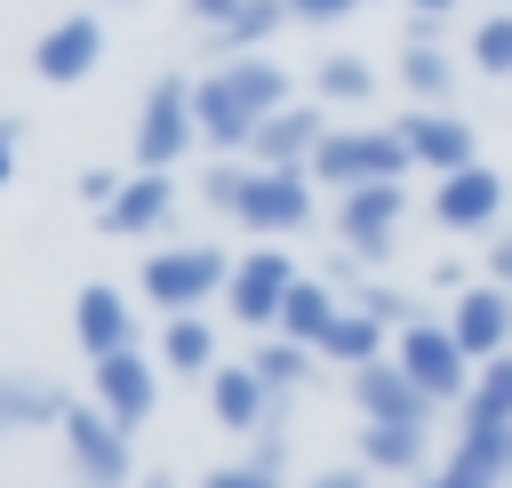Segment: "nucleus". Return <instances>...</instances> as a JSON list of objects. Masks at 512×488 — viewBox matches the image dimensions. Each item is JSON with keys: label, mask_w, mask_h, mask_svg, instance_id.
Listing matches in <instances>:
<instances>
[{"label": "nucleus", "mask_w": 512, "mask_h": 488, "mask_svg": "<svg viewBox=\"0 0 512 488\" xmlns=\"http://www.w3.org/2000/svg\"><path fill=\"white\" fill-rule=\"evenodd\" d=\"M280 104H296V96H288V72H280V64H264V56H224L208 80H192L200 144H208V152H224V160H248L256 128H264Z\"/></svg>", "instance_id": "nucleus-1"}, {"label": "nucleus", "mask_w": 512, "mask_h": 488, "mask_svg": "<svg viewBox=\"0 0 512 488\" xmlns=\"http://www.w3.org/2000/svg\"><path fill=\"white\" fill-rule=\"evenodd\" d=\"M416 168V152L400 144V128H328L312 152V184L328 192H360V184H400Z\"/></svg>", "instance_id": "nucleus-2"}, {"label": "nucleus", "mask_w": 512, "mask_h": 488, "mask_svg": "<svg viewBox=\"0 0 512 488\" xmlns=\"http://www.w3.org/2000/svg\"><path fill=\"white\" fill-rule=\"evenodd\" d=\"M192 144H200V120H192V80H184V72H160V80L144 88V104H136V136H128V160L168 176V168H176Z\"/></svg>", "instance_id": "nucleus-3"}, {"label": "nucleus", "mask_w": 512, "mask_h": 488, "mask_svg": "<svg viewBox=\"0 0 512 488\" xmlns=\"http://www.w3.org/2000/svg\"><path fill=\"white\" fill-rule=\"evenodd\" d=\"M224 280H232V256L208 248V240L144 256V304H160L168 320H176V312H200L208 296H224Z\"/></svg>", "instance_id": "nucleus-4"}, {"label": "nucleus", "mask_w": 512, "mask_h": 488, "mask_svg": "<svg viewBox=\"0 0 512 488\" xmlns=\"http://www.w3.org/2000/svg\"><path fill=\"white\" fill-rule=\"evenodd\" d=\"M56 440H64L72 488H128V440L136 432H120L96 400H72V416L56 424Z\"/></svg>", "instance_id": "nucleus-5"}, {"label": "nucleus", "mask_w": 512, "mask_h": 488, "mask_svg": "<svg viewBox=\"0 0 512 488\" xmlns=\"http://www.w3.org/2000/svg\"><path fill=\"white\" fill-rule=\"evenodd\" d=\"M232 224H248L264 248L288 240V232H304V224H312V168H256V160H248V184H240Z\"/></svg>", "instance_id": "nucleus-6"}, {"label": "nucleus", "mask_w": 512, "mask_h": 488, "mask_svg": "<svg viewBox=\"0 0 512 488\" xmlns=\"http://www.w3.org/2000/svg\"><path fill=\"white\" fill-rule=\"evenodd\" d=\"M296 280H304V272H296L280 248H248V256H232L224 304H232V320H240L248 336H272V328H280V304H288Z\"/></svg>", "instance_id": "nucleus-7"}, {"label": "nucleus", "mask_w": 512, "mask_h": 488, "mask_svg": "<svg viewBox=\"0 0 512 488\" xmlns=\"http://www.w3.org/2000/svg\"><path fill=\"white\" fill-rule=\"evenodd\" d=\"M392 360H400L432 400H464V392H472V376H480V368H472V352L448 336V320H416V328H400Z\"/></svg>", "instance_id": "nucleus-8"}, {"label": "nucleus", "mask_w": 512, "mask_h": 488, "mask_svg": "<svg viewBox=\"0 0 512 488\" xmlns=\"http://www.w3.org/2000/svg\"><path fill=\"white\" fill-rule=\"evenodd\" d=\"M400 216H408V192L400 184H360L336 200V240L360 256V264H384L392 240H400Z\"/></svg>", "instance_id": "nucleus-9"}, {"label": "nucleus", "mask_w": 512, "mask_h": 488, "mask_svg": "<svg viewBox=\"0 0 512 488\" xmlns=\"http://www.w3.org/2000/svg\"><path fill=\"white\" fill-rule=\"evenodd\" d=\"M88 400H96L120 432H144L152 408H160V360H144V352H112V360H96Z\"/></svg>", "instance_id": "nucleus-10"}, {"label": "nucleus", "mask_w": 512, "mask_h": 488, "mask_svg": "<svg viewBox=\"0 0 512 488\" xmlns=\"http://www.w3.org/2000/svg\"><path fill=\"white\" fill-rule=\"evenodd\" d=\"M352 408H360L368 424H424V432H432V416H440V400H432L400 360H368V368L352 376Z\"/></svg>", "instance_id": "nucleus-11"}, {"label": "nucleus", "mask_w": 512, "mask_h": 488, "mask_svg": "<svg viewBox=\"0 0 512 488\" xmlns=\"http://www.w3.org/2000/svg\"><path fill=\"white\" fill-rule=\"evenodd\" d=\"M448 336L472 352V368H480V360H504V352H512V288H496V280L456 288V304H448Z\"/></svg>", "instance_id": "nucleus-12"}, {"label": "nucleus", "mask_w": 512, "mask_h": 488, "mask_svg": "<svg viewBox=\"0 0 512 488\" xmlns=\"http://www.w3.org/2000/svg\"><path fill=\"white\" fill-rule=\"evenodd\" d=\"M400 128V144L416 152V168H432V176H456V168H472L480 152H472V120L456 112V104H416L408 120H392Z\"/></svg>", "instance_id": "nucleus-13"}, {"label": "nucleus", "mask_w": 512, "mask_h": 488, "mask_svg": "<svg viewBox=\"0 0 512 488\" xmlns=\"http://www.w3.org/2000/svg\"><path fill=\"white\" fill-rule=\"evenodd\" d=\"M208 408H216V424H224V432H240V440L280 432V392H272L248 360H224V368L208 376Z\"/></svg>", "instance_id": "nucleus-14"}, {"label": "nucleus", "mask_w": 512, "mask_h": 488, "mask_svg": "<svg viewBox=\"0 0 512 488\" xmlns=\"http://www.w3.org/2000/svg\"><path fill=\"white\" fill-rule=\"evenodd\" d=\"M96 56H104V24H96L88 8L56 16V24L32 40V72H40L48 88H72V80H88V72H96Z\"/></svg>", "instance_id": "nucleus-15"}, {"label": "nucleus", "mask_w": 512, "mask_h": 488, "mask_svg": "<svg viewBox=\"0 0 512 488\" xmlns=\"http://www.w3.org/2000/svg\"><path fill=\"white\" fill-rule=\"evenodd\" d=\"M496 216H504V176H496L488 160L440 176V192H432V224H440V232H488Z\"/></svg>", "instance_id": "nucleus-16"}, {"label": "nucleus", "mask_w": 512, "mask_h": 488, "mask_svg": "<svg viewBox=\"0 0 512 488\" xmlns=\"http://www.w3.org/2000/svg\"><path fill=\"white\" fill-rule=\"evenodd\" d=\"M416 488H512V432H456V448Z\"/></svg>", "instance_id": "nucleus-17"}, {"label": "nucleus", "mask_w": 512, "mask_h": 488, "mask_svg": "<svg viewBox=\"0 0 512 488\" xmlns=\"http://www.w3.org/2000/svg\"><path fill=\"white\" fill-rule=\"evenodd\" d=\"M72 336H80V352H88V360L136 352V312H128V296H120L112 280H88V288L72 296Z\"/></svg>", "instance_id": "nucleus-18"}, {"label": "nucleus", "mask_w": 512, "mask_h": 488, "mask_svg": "<svg viewBox=\"0 0 512 488\" xmlns=\"http://www.w3.org/2000/svg\"><path fill=\"white\" fill-rule=\"evenodd\" d=\"M64 416H72V400H64L56 376L0 368V440H16V432H56Z\"/></svg>", "instance_id": "nucleus-19"}, {"label": "nucleus", "mask_w": 512, "mask_h": 488, "mask_svg": "<svg viewBox=\"0 0 512 488\" xmlns=\"http://www.w3.org/2000/svg\"><path fill=\"white\" fill-rule=\"evenodd\" d=\"M320 136H328V120H320V104H280L264 128H256V144H248V160L256 168H312V152H320Z\"/></svg>", "instance_id": "nucleus-20"}, {"label": "nucleus", "mask_w": 512, "mask_h": 488, "mask_svg": "<svg viewBox=\"0 0 512 488\" xmlns=\"http://www.w3.org/2000/svg\"><path fill=\"white\" fill-rule=\"evenodd\" d=\"M176 216V176H160V168H136L120 192H112V208L96 216L104 232H120V240H144V232H160Z\"/></svg>", "instance_id": "nucleus-21"}, {"label": "nucleus", "mask_w": 512, "mask_h": 488, "mask_svg": "<svg viewBox=\"0 0 512 488\" xmlns=\"http://www.w3.org/2000/svg\"><path fill=\"white\" fill-rule=\"evenodd\" d=\"M224 360H216V328L200 320V312H176V320H160V376H216Z\"/></svg>", "instance_id": "nucleus-22"}, {"label": "nucleus", "mask_w": 512, "mask_h": 488, "mask_svg": "<svg viewBox=\"0 0 512 488\" xmlns=\"http://www.w3.org/2000/svg\"><path fill=\"white\" fill-rule=\"evenodd\" d=\"M456 432H512V352L504 360H480L472 392L456 400Z\"/></svg>", "instance_id": "nucleus-23"}, {"label": "nucleus", "mask_w": 512, "mask_h": 488, "mask_svg": "<svg viewBox=\"0 0 512 488\" xmlns=\"http://www.w3.org/2000/svg\"><path fill=\"white\" fill-rule=\"evenodd\" d=\"M360 464L368 472H432V432L424 424H368L360 432Z\"/></svg>", "instance_id": "nucleus-24"}, {"label": "nucleus", "mask_w": 512, "mask_h": 488, "mask_svg": "<svg viewBox=\"0 0 512 488\" xmlns=\"http://www.w3.org/2000/svg\"><path fill=\"white\" fill-rule=\"evenodd\" d=\"M336 288H320V280H296L288 288V304H280V328L272 336H288V344H304V352H320V336L336 328Z\"/></svg>", "instance_id": "nucleus-25"}, {"label": "nucleus", "mask_w": 512, "mask_h": 488, "mask_svg": "<svg viewBox=\"0 0 512 488\" xmlns=\"http://www.w3.org/2000/svg\"><path fill=\"white\" fill-rule=\"evenodd\" d=\"M320 360H336L344 376H360L368 360H384V320H376V312H360V304H344V312H336V328L320 336Z\"/></svg>", "instance_id": "nucleus-26"}, {"label": "nucleus", "mask_w": 512, "mask_h": 488, "mask_svg": "<svg viewBox=\"0 0 512 488\" xmlns=\"http://www.w3.org/2000/svg\"><path fill=\"white\" fill-rule=\"evenodd\" d=\"M400 88H408L416 104H456V64H448V48H440V40H408Z\"/></svg>", "instance_id": "nucleus-27"}, {"label": "nucleus", "mask_w": 512, "mask_h": 488, "mask_svg": "<svg viewBox=\"0 0 512 488\" xmlns=\"http://www.w3.org/2000/svg\"><path fill=\"white\" fill-rule=\"evenodd\" d=\"M368 96H376V64L368 56L336 48V56L312 64V104H368Z\"/></svg>", "instance_id": "nucleus-28"}, {"label": "nucleus", "mask_w": 512, "mask_h": 488, "mask_svg": "<svg viewBox=\"0 0 512 488\" xmlns=\"http://www.w3.org/2000/svg\"><path fill=\"white\" fill-rule=\"evenodd\" d=\"M280 472H288V448H280V432H256V456H240V464H216V472H200L192 488H280Z\"/></svg>", "instance_id": "nucleus-29"}, {"label": "nucleus", "mask_w": 512, "mask_h": 488, "mask_svg": "<svg viewBox=\"0 0 512 488\" xmlns=\"http://www.w3.org/2000/svg\"><path fill=\"white\" fill-rule=\"evenodd\" d=\"M288 24V0H240V16L224 24V32H208L224 56H264V40Z\"/></svg>", "instance_id": "nucleus-30"}, {"label": "nucleus", "mask_w": 512, "mask_h": 488, "mask_svg": "<svg viewBox=\"0 0 512 488\" xmlns=\"http://www.w3.org/2000/svg\"><path fill=\"white\" fill-rule=\"evenodd\" d=\"M312 360H320V352H304V344H288V336H256V352H248V368H256V376H264L280 400H288V392L312 376Z\"/></svg>", "instance_id": "nucleus-31"}, {"label": "nucleus", "mask_w": 512, "mask_h": 488, "mask_svg": "<svg viewBox=\"0 0 512 488\" xmlns=\"http://www.w3.org/2000/svg\"><path fill=\"white\" fill-rule=\"evenodd\" d=\"M472 72L512 80V8H496V16H480V24H472Z\"/></svg>", "instance_id": "nucleus-32"}, {"label": "nucleus", "mask_w": 512, "mask_h": 488, "mask_svg": "<svg viewBox=\"0 0 512 488\" xmlns=\"http://www.w3.org/2000/svg\"><path fill=\"white\" fill-rule=\"evenodd\" d=\"M240 184H248V160H216V168L200 176V200H208L216 216H232V208H240Z\"/></svg>", "instance_id": "nucleus-33"}, {"label": "nucleus", "mask_w": 512, "mask_h": 488, "mask_svg": "<svg viewBox=\"0 0 512 488\" xmlns=\"http://www.w3.org/2000/svg\"><path fill=\"white\" fill-rule=\"evenodd\" d=\"M360 312H376L384 328H416V320H424V312H416L400 288H368V296H360Z\"/></svg>", "instance_id": "nucleus-34"}, {"label": "nucleus", "mask_w": 512, "mask_h": 488, "mask_svg": "<svg viewBox=\"0 0 512 488\" xmlns=\"http://www.w3.org/2000/svg\"><path fill=\"white\" fill-rule=\"evenodd\" d=\"M360 0H288V24H344Z\"/></svg>", "instance_id": "nucleus-35"}, {"label": "nucleus", "mask_w": 512, "mask_h": 488, "mask_svg": "<svg viewBox=\"0 0 512 488\" xmlns=\"http://www.w3.org/2000/svg\"><path fill=\"white\" fill-rule=\"evenodd\" d=\"M120 184H128V176H112V168H80V200H88L96 216L112 208V192H120Z\"/></svg>", "instance_id": "nucleus-36"}, {"label": "nucleus", "mask_w": 512, "mask_h": 488, "mask_svg": "<svg viewBox=\"0 0 512 488\" xmlns=\"http://www.w3.org/2000/svg\"><path fill=\"white\" fill-rule=\"evenodd\" d=\"M184 16H192L200 32H224V24L240 16V0H184Z\"/></svg>", "instance_id": "nucleus-37"}, {"label": "nucleus", "mask_w": 512, "mask_h": 488, "mask_svg": "<svg viewBox=\"0 0 512 488\" xmlns=\"http://www.w3.org/2000/svg\"><path fill=\"white\" fill-rule=\"evenodd\" d=\"M304 488H368V464H328V472H312Z\"/></svg>", "instance_id": "nucleus-38"}, {"label": "nucleus", "mask_w": 512, "mask_h": 488, "mask_svg": "<svg viewBox=\"0 0 512 488\" xmlns=\"http://www.w3.org/2000/svg\"><path fill=\"white\" fill-rule=\"evenodd\" d=\"M16 184V120H0V192Z\"/></svg>", "instance_id": "nucleus-39"}, {"label": "nucleus", "mask_w": 512, "mask_h": 488, "mask_svg": "<svg viewBox=\"0 0 512 488\" xmlns=\"http://www.w3.org/2000/svg\"><path fill=\"white\" fill-rule=\"evenodd\" d=\"M488 280H496V288H512V232L496 240V256H488Z\"/></svg>", "instance_id": "nucleus-40"}, {"label": "nucleus", "mask_w": 512, "mask_h": 488, "mask_svg": "<svg viewBox=\"0 0 512 488\" xmlns=\"http://www.w3.org/2000/svg\"><path fill=\"white\" fill-rule=\"evenodd\" d=\"M408 16H432V24H448V16H456V0H408Z\"/></svg>", "instance_id": "nucleus-41"}, {"label": "nucleus", "mask_w": 512, "mask_h": 488, "mask_svg": "<svg viewBox=\"0 0 512 488\" xmlns=\"http://www.w3.org/2000/svg\"><path fill=\"white\" fill-rule=\"evenodd\" d=\"M136 488H176V472H144V480H136Z\"/></svg>", "instance_id": "nucleus-42"}, {"label": "nucleus", "mask_w": 512, "mask_h": 488, "mask_svg": "<svg viewBox=\"0 0 512 488\" xmlns=\"http://www.w3.org/2000/svg\"><path fill=\"white\" fill-rule=\"evenodd\" d=\"M504 8H512V0H504Z\"/></svg>", "instance_id": "nucleus-43"}]
</instances>
